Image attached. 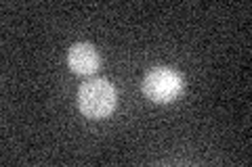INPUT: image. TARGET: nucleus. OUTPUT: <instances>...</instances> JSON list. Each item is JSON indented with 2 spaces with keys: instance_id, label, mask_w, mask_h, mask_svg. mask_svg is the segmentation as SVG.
Here are the masks:
<instances>
[{
  "instance_id": "obj_1",
  "label": "nucleus",
  "mask_w": 252,
  "mask_h": 167,
  "mask_svg": "<svg viewBox=\"0 0 252 167\" xmlns=\"http://www.w3.org/2000/svg\"><path fill=\"white\" fill-rule=\"evenodd\" d=\"M118 92L107 79H89L78 90V107L91 119H103L114 113Z\"/></svg>"
},
{
  "instance_id": "obj_2",
  "label": "nucleus",
  "mask_w": 252,
  "mask_h": 167,
  "mask_svg": "<svg viewBox=\"0 0 252 167\" xmlns=\"http://www.w3.org/2000/svg\"><path fill=\"white\" fill-rule=\"evenodd\" d=\"M185 88L183 75L170 67H156L143 77V94L154 102H172Z\"/></svg>"
},
{
  "instance_id": "obj_3",
  "label": "nucleus",
  "mask_w": 252,
  "mask_h": 167,
  "mask_svg": "<svg viewBox=\"0 0 252 167\" xmlns=\"http://www.w3.org/2000/svg\"><path fill=\"white\" fill-rule=\"evenodd\" d=\"M67 63H69V69H72L74 73L91 75L101 67V57H99V52H97V48H94L93 44L78 42V44H74L72 48H69Z\"/></svg>"
}]
</instances>
